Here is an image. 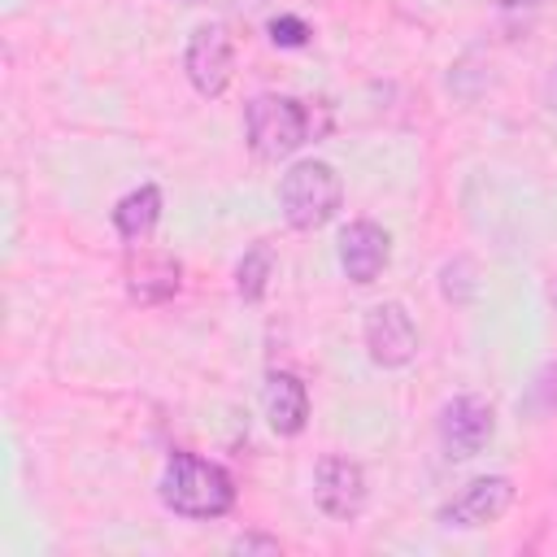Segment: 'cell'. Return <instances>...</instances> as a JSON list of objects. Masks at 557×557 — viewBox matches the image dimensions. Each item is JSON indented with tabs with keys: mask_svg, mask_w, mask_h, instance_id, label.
<instances>
[{
	"mask_svg": "<svg viewBox=\"0 0 557 557\" xmlns=\"http://www.w3.org/2000/svg\"><path fill=\"white\" fill-rule=\"evenodd\" d=\"M366 348H370V361L379 366H405L418 352V326L405 313V305L383 300L366 313Z\"/></svg>",
	"mask_w": 557,
	"mask_h": 557,
	"instance_id": "obj_4",
	"label": "cell"
},
{
	"mask_svg": "<svg viewBox=\"0 0 557 557\" xmlns=\"http://www.w3.org/2000/svg\"><path fill=\"white\" fill-rule=\"evenodd\" d=\"M553 305H557V283H553Z\"/></svg>",
	"mask_w": 557,
	"mask_h": 557,
	"instance_id": "obj_20",
	"label": "cell"
},
{
	"mask_svg": "<svg viewBox=\"0 0 557 557\" xmlns=\"http://www.w3.org/2000/svg\"><path fill=\"white\" fill-rule=\"evenodd\" d=\"M313 500L331 518H357L366 509V474L348 457H322L313 470Z\"/></svg>",
	"mask_w": 557,
	"mask_h": 557,
	"instance_id": "obj_6",
	"label": "cell"
},
{
	"mask_svg": "<svg viewBox=\"0 0 557 557\" xmlns=\"http://www.w3.org/2000/svg\"><path fill=\"white\" fill-rule=\"evenodd\" d=\"M339 174L326 165V161H296L283 183H278V205H283V218L296 226V231H313V226H326L339 209Z\"/></svg>",
	"mask_w": 557,
	"mask_h": 557,
	"instance_id": "obj_2",
	"label": "cell"
},
{
	"mask_svg": "<svg viewBox=\"0 0 557 557\" xmlns=\"http://www.w3.org/2000/svg\"><path fill=\"white\" fill-rule=\"evenodd\" d=\"M187 78L200 96H222L226 83H231V39L222 26H200L187 44Z\"/></svg>",
	"mask_w": 557,
	"mask_h": 557,
	"instance_id": "obj_8",
	"label": "cell"
},
{
	"mask_svg": "<svg viewBox=\"0 0 557 557\" xmlns=\"http://www.w3.org/2000/svg\"><path fill=\"white\" fill-rule=\"evenodd\" d=\"M270 278H274V252H270L265 244L248 248L244 261H239V270H235V292H239L244 300H261L265 287H270Z\"/></svg>",
	"mask_w": 557,
	"mask_h": 557,
	"instance_id": "obj_13",
	"label": "cell"
},
{
	"mask_svg": "<svg viewBox=\"0 0 557 557\" xmlns=\"http://www.w3.org/2000/svg\"><path fill=\"white\" fill-rule=\"evenodd\" d=\"M231 553H278V540L274 535H239V540H231Z\"/></svg>",
	"mask_w": 557,
	"mask_h": 557,
	"instance_id": "obj_17",
	"label": "cell"
},
{
	"mask_svg": "<svg viewBox=\"0 0 557 557\" xmlns=\"http://www.w3.org/2000/svg\"><path fill=\"white\" fill-rule=\"evenodd\" d=\"M270 39L283 44V48H300V44H309V26L300 17H292V13H283V17L270 22Z\"/></svg>",
	"mask_w": 557,
	"mask_h": 557,
	"instance_id": "obj_16",
	"label": "cell"
},
{
	"mask_svg": "<svg viewBox=\"0 0 557 557\" xmlns=\"http://www.w3.org/2000/svg\"><path fill=\"white\" fill-rule=\"evenodd\" d=\"M527 409H531V413L557 409V361H548V366L535 374V383H531V392H527Z\"/></svg>",
	"mask_w": 557,
	"mask_h": 557,
	"instance_id": "obj_15",
	"label": "cell"
},
{
	"mask_svg": "<svg viewBox=\"0 0 557 557\" xmlns=\"http://www.w3.org/2000/svg\"><path fill=\"white\" fill-rule=\"evenodd\" d=\"M496 4H505V9H518V4H535V0H496Z\"/></svg>",
	"mask_w": 557,
	"mask_h": 557,
	"instance_id": "obj_19",
	"label": "cell"
},
{
	"mask_svg": "<svg viewBox=\"0 0 557 557\" xmlns=\"http://www.w3.org/2000/svg\"><path fill=\"white\" fill-rule=\"evenodd\" d=\"M548 96H553V109H557V65H553V78H548Z\"/></svg>",
	"mask_w": 557,
	"mask_h": 557,
	"instance_id": "obj_18",
	"label": "cell"
},
{
	"mask_svg": "<svg viewBox=\"0 0 557 557\" xmlns=\"http://www.w3.org/2000/svg\"><path fill=\"white\" fill-rule=\"evenodd\" d=\"M178 261L165 252H135L126 261V292L139 305H161L178 292Z\"/></svg>",
	"mask_w": 557,
	"mask_h": 557,
	"instance_id": "obj_10",
	"label": "cell"
},
{
	"mask_svg": "<svg viewBox=\"0 0 557 557\" xmlns=\"http://www.w3.org/2000/svg\"><path fill=\"white\" fill-rule=\"evenodd\" d=\"M157 218H161V191H157L152 183L126 191V196L117 200V209H113V226H117V235L131 239V244H144L148 231L157 226Z\"/></svg>",
	"mask_w": 557,
	"mask_h": 557,
	"instance_id": "obj_12",
	"label": "cell"
},
{
	"mask_svg": "<svg viewBox=\"0 0 557 557\" xmlns=\"http://www.w3.org/2000/svg\"><path fill=\"white\" fill-rule=\"evenodd\" d=\"M309 109L292 96H257L244 113V131H248V144L261 161H278V157H292L305 139H309Z\"/></svg>",
	"mask_w": 557,
	"mask_h": 557,
	"instance_id": "obj_3",
	"label": "cell"
},
{
	"mask_svg": "<svg viewBox=\"0 0 557 557\" xmlns=\"http://www.w3.org/2000/svg\"><path fill=\"white\" fill-rule=\"evenodd\" d=\"M492 431H496V413L479 396H457L440 413V440H444L448 457H474L492 440Z\"/></svg>",
	"mask_w": 557,
	"mask_h": 557,
	"instance_id": "obj_7",
	"label": "cell"
},
{
	"mask_svg": "<svg viewBox=\"0 0 557 557\" xmlns=\"http://www.w3.org/2000/svg\"><path fill=\"white\" fill-rule=\"evenodd\" d=\"M509 505H513V483L505 474H479L440 509V522H448V527H487Z\"/></svg>",
	"mask_w": 557,
	"mask_h": 557,
	"instance_id": "obj_5",
	"label": "cell"
},
{
	"mask_svg": "<svg viewBox=\"0 0 557 557\" xmlns=\"http://www.w3.org/2000/svg\"><path fill=\"white\" fill-rule=\"evenodd\" d=\"M387 257H392V239H387V231L379 222L344 226V235H339V265H344V274L352 283H361V287L374 283L379 270L387 265Z\"/></svg>",
	"mask_w": 557,
	"mask_h": 557,
	"instance_id": "obj_9",
	"label": "cell"
},
{
	"mask_svg": "<svg viewBox=\"0 0 557 557\" xmlns=\"http://www.w3.org/2000/svg\"><path fill=\"white\" fill-rule=\"evenodd\" d=\"M161 500L187 518H222L235 505V483L218 461L174 453L161 470Z\"/></svg>",
	"mask_w": 557,
	"mask_h": 557,
	"instance_id": "obj_1",
	"label": "cell"
},
{
	"mask_svg": "<svg viewBox=\"0 0 557 557\" xmlns=\"http://www.w3.org/2000/svg\"><path fill=\"white\" fill-rule=\"evenodd\" d=\"M265 418H270V426L278 435H296L305 426V418H309V392H305V383L296 374L274 370L265 379Z\"/></svg>",
	"mask_w": 557,
	"mask_h": 557,
	"instance_id": "obj_11",
	"label": "cell"
},
{
	"mask_svg": "<svg viewBox=\"0 0 557 557\" xmlns=\"http://www.w3.org/2000/svg\"><path fill=\"white\" fill-rule=\"evenodd\" d=\"M474 274H479V270H474L470 257H453V261L440 270V292H444V300L470 305V300L479 296V278H474Z\"/></svg>",
	"mask_w": 557,
	"mask_h": 557,
	"instance_id": "obj_14",
	"label": "cell"
}]
</instances>
